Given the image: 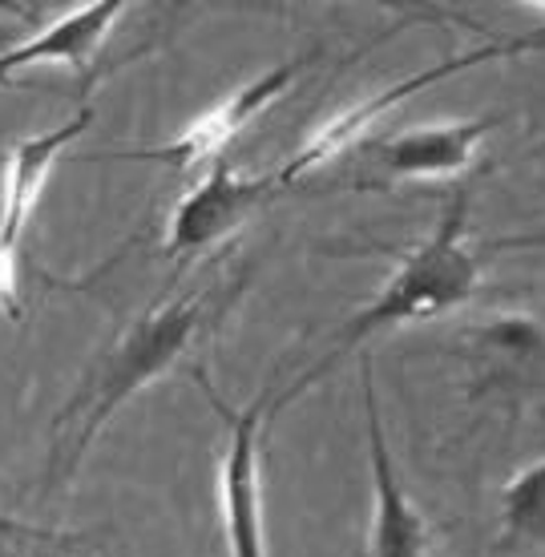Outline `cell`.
Returning <instances> with one entry per match:
<instances>
[{"label": "cell", "mask_w": 545, "mask_h": 557, "mask_svg": "<svg viewBox=\"0 0 545 557\" xmlns=\"http://www.w3.org/2000/svg\"><path fill=\"white\" fill-rule=\"evenodd\" d=\"M210 299H214V287L162 299L129 323L110 351H101L98 360L89 363L77 392L53 420L45 488L70 481L77 473V465L85 460V453L101 436V429L113 420V412L126 405L129 396H138L146 384L166 376L170 368L182 360V351L190 348V339L207 323Z\"/></svg>", "instance_id": "obj_1"}, {"label": "cell", "mask_w": 545, "mask_h": 557, "mask_svg": "<svg viewBox=\"0 0 545 557\" xmlns=\"http://www.w3.org/2000/svg\"><path fill=\"white\" fill-rule=\"evenodd\" d=\"M465 231H469V190L448 198L445 214L436 231L420 247L400 259V267L392 271V278L376 292L372 304H363L356 315H351L336 335H332V348L323 360H315L295 380L292 388L275 396V412L283 405H292L295 396L304 392L323 376L332 372L344 356H348L360 339L376 332H388V327H400V323H420V320H436V315H448L465 307L476 295V278H481V263L476 255L465 247Z\"/></svg>", "instance_id": "obj_2"}, {"label": "cell", "mask_w": 545, "mask_h": 557, "mask_svg": "<svg viewBox=\"0 0 545 557\" xmlns=\"http://www.w3.org/2000/svg\"><path fill=\"white\" fill-rule=\"evenodd\" d=\"M198 376V372H195ZM202 392L214 405V412L223 417L226 445H223V469H219V497H223V537H226V557H267V530H263V429L275 400L271 392H259L247 408H231L210 388L207 376Z\"/></svg>", "instance_id": "obj_3"}, {"label": "cell", "mask_w": 545, "mask_h": 557, "mask_svg": "<svg viewBox=\"0 0 545 557\" xmlns=\"http://www.w3.org/2000/svg\"><path fill=\"white\" fill-rule=\"evenodd\" d=\"M94 126V106H82L70 122L33 134V138L16 141L4 162V195H0V307L21 320V299H16V259H21V243L33 223V210L41 202V190L61 153Z\"/></svg>", "instance_id": "obj_4"}, {"label": "cell", "mask_w": 545, "mask_h": 557, "mask_svg": "<svg viewBox=\"0 0 545 557\" xmlns=\"http://www.w3.org/2000/svg\"><path fill=\"white\" fill-rule=\"evenodd\" d=\"M533 49H545V33H530V37H509V41H490L481 45V49H473V53H461V57H448V61H436L433 70H420V73H408L405 82L388 85V89H380L376 98L360 101V106H351L348 113H339V117H332V122H323L320 134H311V141L304 146V150L295 153L292 162L275 174V182H299L308 178L311 170L323 166L327 158H336L344 146H351V141L360 138L368 126H376L380 117L388 110H396V106H405L412 94H424V89H433V85H441L445 77H457V73H469L476 70V65H485V61H501V57H518V53H533Z\"/></svg>", "instance_id": "obj_5"}, {"label": "cell", "mask_w": 545, "mask_h": 557, "mask_svg": "<svg viewBox=\"0 0 545 557\" xmlns=\"http://www.w3.org/2000/svg\"><path fill=\"white\" fill-rule=\"evenodd\" d=\"M308 70V57H292V61H280V65H271L267 73L251 77L247 85H238L231 98H223L214 110H207L202 117H195L190 126L182 129L178 141H170L162 150H141V153H129V158H141V162H162V166H174V170H190V166H202V162H214V158H223V150L231 141L243 134V129L251 126L255 117L271 106V101H280L292 82L299 73Z\"/></svg>", "instance_id": "obj_6"}, {"label": "cell", "mask_w": 545, "mask_h": 557, "mask_svg": "<svg viewBox=\"0 0 545 557\" xmlns=\"http://www.w3.org/2000/svg\"><path fill=\"white\" fill-rule=\"evenodd\" d=\"M267 186H271L267 178H243L231 166L226 153L214 158L207 166V174L178 198V207L170 214L166 255L170 259H190V255H202L214 243H223L263 202Z\"/></svg>", "instance_id": "obj_7"}, {"label": "cell", "mask_w": 545, "mask_h": 557, "mask_svg": "<svg viewBox=\"0 0 545 557\" xmlns=\"http://www.w3.org/2000/svg\"><path fill=\"white\" fill-rule=\"evenodd\" d=\"M363 424H368V460H372V530H368V557H429L433 530L420 513L412 497L405 493L392 448L384 441L376 405V380H372V360L363 356Z\"/></svg>", "instance_id": "obj_8"}, {"label": "cell", "mask_w": 545, "mask_h": 557, "mask_svg": "<svg viewBox=\"0 0 545 557\" xmlns=\"http://www.w3.org/2000/svg\"><path fill=\"white\" fill-rule=\"evenodd\" d=\"M126 0H98V4H82L65 13L61 21L45 25L37 37H28L21 45H9L0 53V85H9L21 70L33 65H70V70H85L89 57L98 53L101 41L110 37V28L117 25V16L126 13Z\"/></svg>", "instance_id": "obj_9"}, {"label": "cell", "mask_w": 545, "mask_h": 557, "mask_svg": "<svg viewBox=\"0 0 545 557\" xmlns=\"http://www.w3.org/2000/svg\"><path fill=\"white\" fill-rule=\"evenodd\" d=\"M501 117H469V122H441V126L405 129L388 141H376L372 153L392 178H448L461 174L473 162L481 138L497 126Z\"/></svg>", "instance_id": "obj_10"}, {"label": "cell", "mask_w": 545, "mask_h": 557, "mask_svg": "<svg viewBox=\"0 0 545 557\" xmlns=\"http://www.w3.org/2000/svg\"><path fill=\"white\" fill-rule=\"evenodd\" d=\"M501 521L509 542H530L545 549V460H533L505 481Z\"/></svg>", "instance_id": "obj_11"}, {"label": "cell", "mask_w": 545, "mask_h": 557, "mask_svg": "<svg viewBox=\"0 0 545 557\" xmlns=\"http://www.w3.org/2000/svg\"><path fill=\"white\" fill-rule=\"evenodd\" d=\"M0 537H4V542H16V537H25V542H65L61 533L41 530V525H25V521L4 517V513H0Z\"/></svg>", "instance_id": "obj_12"}, {"label": "cell", "mask_w": 545, "mask_h": 557, "mask_svg": "<svg viewBox=\"0 0 545 557\" xmlns=\"http://www.w3.org/2000/svg\"><path fill=\"white\" fill-rule=\"evenodd\" d=\"M542 153H545V141H542V146H533V150L525 153V158H542Z\"/></svg>", "instance_id": "obj_13"}, {"label": "cell", "mask_w": 545, "mask_h": 557, "mask_svg": "<svg viewBox=\"0 0 545 557\" xmlns=\"http://www.w3.org/2000/svg\"><path fill=\"white\" fill-rule=\"evenodd\" d=\"M0 41H9V25H0Z\"/></svg>", "instance_id": "obj_14"}]
</instances>
